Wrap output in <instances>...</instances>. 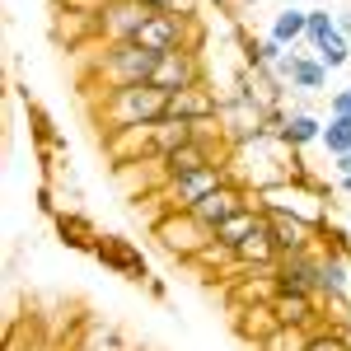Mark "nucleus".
<instances>
[{"label": "nucleus", "mask_w": 351, "mask_h": 351, "mask_svg": "<svg viewBox=\"0 0 351 351\" xmlns=\"http://www.w3.org/2000/svg\"><path fill=\"white\" fill-rule=\"evenodd\" d=\"M169 117V94L160 84H132V89H108L104 104L94 108L99 132H117V127H150Z\"/></svg>", "instance_id": "f257e3e1"}, {"label": "nucleus", "mask_w": 351, "mask_h": 351, "mask_svg": "<svg viewBox=\"0 0 351 351\" xmlns=\"http://www.w3.org/2000/svg\"><path fill=\"white\" fill-rule=\"evenodd\" d=\"M155 66H160V56L145 52L141 43H112V47H104V56L94 61V84H104V94H108V89L150 84L155 80Z\"/></svg>", "instance_id": "f03ea898"}, {"label": "nucleus", "mask_w": 351, "mask_h": 351, "mask_svg": "<svg viewBox=\"0 0 351 351\" xmlns=\"http://www.w3.org/2000/svg\"><path fill=\"white\" fill-rule=\"evenodd\" d=\"M253 202L263 206V211H281V216H295L304 225H324V202H332V188L324 183H295V178H286V183H271V188L253 192Z\"/></svg>", "instance_id": "7ed1b4c3"}, {"label": "nucleus", "mask_w": 351, "mask_h": 351, "mask_svg": "<svg viewBox=\"0 0 351 351\" xmlns=\"http://www.w3.org/2000/svg\"><path fill=\"white\" fill-rule=\"evenodd\" d=\"M150 230H155L160 248L169 253V258H178V263H197V253L216 239V234H211V225H202L192 211H164Z\"/></svg>", "instance_id": "20e7f679"}, {"label": "nucleus", "mask_w": 351, "mask_h": 351, "mask_svg": "<svg viewBox=\"0 0 351 351\" xmlns=\"http://www.w3.org/2000/svg\"><path fill=\"white\" fill-rule=\"evenodd\" d=\"M319 267H324V248L281 253L276 267H271V286L276 291H295V295H319Z\"/></svg>", "instance_id": "39448f33"}, {"label": "nucleus", "mask_w": 351, "mask_h": 351, "mask_svg": "<svg viewBox=\"0 0 351 351\" xmlns=\"http://www.w3.org/2000/svg\"><path fill=\"white\" fill-rule=\"evenodd\" d=\"M136 43L155 56H169L178 47H197V28H192V14H150L145 28L136 33Z\"/></svg>", "instance_id": "423d86ee"}, {"label": "nucleus", "mask_w": 351, "mask_h": 351, "mask_svg": "<svg viewBox=\"0 0 351 351\" xmlns=\"http://www.w3.org/2000/svg\"><path fill=\"white\" fill-rule=\"evenodd\" d=\"M150 14H160V10H150L145 0H108L104 10H99V38L104 43H136V33L145 28Z\"/></svg>", "instance_id": "0eeeda50"}, {"label": "nucleus", "mask_w": 351, "mask_h": 351, "mask_svg": "<svg viewBox=\"0 0 351 351\" xmlns=\"http://www.w3.org/2000/svg\"><path fill=\"white\" fill-rule=\"evenodd\" d=\"M230 183V173H225V164H216V169H202V173H183V178H169L164 183V206L169 211H192L197 202H206L216 188H225Z\"/></svg>", "instance_id": "6e6552de"}, {"label": "nucleus", "mask_w": 351, "mask_h": 351, "mask_svg": "<svg viewBox=\"0 0 351 351\" xmlns=\"http://www.w3.org/2000/svg\"><path fill=\"white\" fill-rule=\"evenodd\" d=\"M104 150H108L112 169L141 164V160H160V155H155V122H150V127H117V132H104Z\"/></svg>", "instance_id": "1a4fd4ad"}, {"label": "nucleus", "mask_w": 351, "mask_h": 351, "mask_svg": "<svg viewBox=\"0 0 351 351\" xmlns=\"http://www.w3.org/2000/svg\"><path fill=\"white\" fill-rule=\"evenodd\" d=\"M164 94H178V89H192V84H202V56L197 47H178V52L160 56V66H155V80Z\"/></svg>", "instance_id": "9d476101"}, {"label": "nucleus", "mask_w": 351, "mask_h": 351, "mask_svg": "<svg viewBox=\"0 0 351 351\" xmlns=\"http://www.w3.org/2000/svg\"><path fill=\"white\" fill-rule=\"evenodd\" d=\"M220 108H225V99L216 89H206V80L169 94V117H183V122H220Z\"/></svg>", "instance_id": "9b49d317"}, {"label": "nucleus", "mask_w": 351, "mask_h": 351, "mask_svg": "<svg viewBox=\"0 0 351 351\" xmlns=\"http://www.w3.org/2000/svg\"><path fill=\"white\" fill-rule=\"evenodd\" d=\"M94 258L112 267L117 276H127V281H150V267H145V258H141V248L132 239H117V234H104L99 248H94Z\"/></svg>", "instance_id": "f8f14e48"}, {"label": "nucleus", "mask_w": 351, "mask_h": 351, "mask_svg": "<svg viewBox=\"0 0 351 351\" xmlns=\"http://www.w3.org/2000/svg\"><path fill=\"white\" fill-rule=\"evenodd\" d=\"M243 206H258V202H253V192H248V188H239V183L230 178V183L216 188L206 202H197V206H192V216L202 220V225H211V234H216L220 220H230L234 211H243Z\"/></svg>", "instance_id": "ddd939ff"}, {"label": "nucleus", "mask_w": 351, "mask_h": 351, "mask_svg": "<svg viewBox=\"0 0 351 351\" xmlns=\"http://www.w3.org/2000/svg\"><path fill=\"white\" fill-rule=\"evenodd\" d=\"M267 216V234L276 243V253H300V248H314L319 243V230L304 225L295 216H281V211H263Z\"/></svg>", "instance_id": "4468645a"}, {"label": "nucleus", "mask_w": 351, "mask_h": 351, "mask_svg": "<svg viewBox=\"0 0 351 351\" xmlns=\"http://www.w3.org/2000/svg\"><path fill=\"white\" fill-rule=\"evenodd\" d=\"M271 314L276 324H295V328H319V295H295V291H276L271 295Z\"/></svg>", "instance_id": "2eb2a0df"}, {"label": "nucleus", "mask_w": 351, "mask_h": 351, "mask_svg": "<svg viewBox=\"0 0 351 351\" xmlns=\"http://www.w3.org/2000/svg\"><path fill=\"white\" fill-rule=\"evenodd\" d=\"M56 234H61V243L66 248H84V253H94L99 248V230H94V220L80 216V211H56Z\"/></svg>", "instance_id": "dca6fc26"}, {"label": "nucleus", "mask_w": 351, "mask_h": 351, "mask_svg": "<svg viewBox=\"0 0 351 351\" xmlns=\"http://www.w3.org/2000/svg\"><path fill=\"white\" fill-rule=\"evenodd\" d=\"M276 258H281V253H276V243H271L267 225H263V230H253V234L234 248V267H267L271 271V267H276Z\"/></svg>", "instance_id": "f3484780"}, {"label": "nucleus", "mask_w": 351, "mask_h": 351, "mask_svg": "<svg viewBox=\"0 0 351 351\" xmlns=\"http://www.w3.org/2000/svg\"><path fill=\"white\" fill-rule=\"evenodd\" d=\"M267 225V216H263V206H243V211H234L230 220H220L216 225V239L225 243V248H239L253 230H263Z\"/></svg>", "instance_id": "a211bd4d"}, {"label": "nucleus", "mask_w": 351, "mask_h": 351, "mask_svg": "<svg viewBox=\"0 0 351 351\" xmlns=\"http://www.w3.org/2000/svg\"><path fill=\"white\" fill-rule=\"evenodd\" d=\"M291 94H328V71L319 56H295L291 66Z\"/></svg>", "instance_id": "6ab92c4d"}, {"label": "nucleus", "mask_w": 351, "mask_h": 351, "mask_svg": "<svg viewBox=\"0 0 351 351\" xmlns=\"http://www.w3.org/2000/svg\"><path fill=\"white\" fill-rule=\"evenodd\" d=\"M314 141H324V122L314 117V112H295L286 117V132H281V145L286 150H304V145H314Z\"/></svg>", "instance_id": "aec40b11"}, {"label": "nucleus", "mask_w": 351, "mask_h": 351, "mask_svg": "<svg viewBox=\"0 0 351 351\" xmlns=\"http://www.w3.org/2000/svg\"><path fill=\"white\" fill-rule=\"evenodd\" d=\"M347 286H351V258L324 253V267H319V300L324 295H347Z\"/></svg>", "instance_id": "412c9836"}, {"label": "nucleus", "mask_w": 351, "mask_h": 351, "mask_svg": "<svg viewBox=\"0 0 351 351\" xmlns=\"http://www.w3.org/2000/svg\"><path fill=\"white\" fill-rule=\"evenodd\" d=\"M304 24H309V10L286 5V10L271 19V38H276L281 47H300V43H304Z\"/></svg>", "instance_id": "4be33fe9"}, {"label": "nucleus", "mask_w": 351, "mask_h": 351, "mask_svg": "<svg viewBox=\"0 0 351 351\" xmlns=\"http://www.w3.org/2000/svg\"><path fill=\"white\" fill-rule=\"evenodd\" d=\"M188 141H197V122H183V117L155 122V155H169V150H178Z\"/></svg>", "instance_id": "5701e85b"}, {"label": "nucleus", "mask_w": 351, "mask_h": 351, "mask_svg": "<svg viewBox=\"0 0 351 351\" xmlns=\"http://www.w3.org/2000/svg\"><path fill=\"white\" fill-rule=\"evenodd\" d=\"M239 332H243V337H253V342H263L267 332H276L271 300H263V304H243V309H239Z\"/></svg>", "instance_id": "b1692460"}, {"label": "nucleus", "mask_w": 351, "mask_h": 351, "mask_svg": "<svg viewBox=\"0 0 351 351\" xmlns=\"http://www.w3.org/2000/svg\"><path fill=\"white\" fill-rule=\"evenodd\" d=\"M309 351H351V328L342 319H328L309 332Z\"/></svg>", "instance_id": "393cba45"}, {"label": "nucleus", "mask_w": 351, "mask_h": 351, "mask_svg": "<svg viewBox=\"0 0 351 351\" xmlns=\"http://www.w3.org/2000/svg\"><path fill=\"white\" fill-rule=\"evenodd\" d=\"M309 332H314V328L276 324V332H267L258 347H263V351H309Z\"/></svg>", "instance_id": "a878e982"}, {"label": "nucleus", "mask_w": 351, "mask_h": 351, "mask_svg": "<svg viewBox=\"0 0 351 351\" xmlns=\"http://www.w3.org/2000/svg\"><path fill=\"white\" fill-rule=\"evenodd\" d=\"M328 38H337V14H328V10H309V24H304V47H309V52H319Z\"/></svg>", "instance_id": "bb28decb"}, {"label": "nucleus", "mask_w": 351, "mask_h": 351, "mask_svg": "<svg viewBox=\"0 0 351 351\" xmlns=\"http://www.w3.org/2000/svg\"><path fill=\"white\" fill-rule=\"evenodd\" d=\"M319 145H324L332 160H337V155H351V117H328Z\"/></svg>", "instance_id": "cd10ccee"}, {"label": "nucleus", "mask_w": 351, "mask_h": 351, "mask_svg": "<svg viewBox=\"0 0 351 351\" xmlns=\"http://www.w3.org/2000/svg\"><path fill=\"white\" fill-rule=\"evenodd\" d=\"M28 122H33V136H38V145H43V150H61V145H66L61 132L52 127V117L38 108V104H28Z\"/></svg>", "instance_id": "c85d7f7f"}, {"label": "nucleus", "mask_w": 351, "mask_h": 351, "mask_svg": "<svg viewBox=\"0 0 351 351\" xmlns=\"http://www.w3.org/2000/svg\"><path fill=\"white\" fill-rule=\"evenodd\" d=\"M314 56L324 61V71H342V66L351 61V38H342V33H337V38H328Z\"/></svg>", "instance_id": "c756f323"}, {"label": "nucleus", "mask_w": 351, "mask_h": 351, "mask_svg": "<svg viewBox=\"0 0 351 351\" xmlns=\"http://www.w3.org/2000/svg\"><path fill=\"white\" fill-rule=\"evenodd\" d=\"M145 5L160 14H192V0H145Z\"/></svg>", "instance_id": "7c9ffc66"}, {"label": "nucleus", "mask_w": 351, "mask_h": 351, "mask_svg": "<svg viewBox=\"0 0 351 351\" xmlns=\"http://www.w3.org/2000/svg\"><path fill=\"white\" fill-rule=\"evenodd\" d=\"M332 173H342V178H351V155H337V160H332Z\"/></svg>", "instance_id": "2f4dec72"}, {"label": "nucleus", "mask_w": 351, "mask_h": 351, "mask_svg": "<svg viewBox=\"0 0 351 351\" xmlns=\"http://www.w3.org/2000/svg\"><path fill=\"white\" fill-rule=\"evenodd\" d=\"M337 33H342V38H351V10H342V14H337Z\"/></svg>", "instance_id": "473e14b6"}, {"label": "nucleus", "mask_w": 351, "mask_h": 351, "mask_svg": "<svg viewBox=\"0 0 351 351\" xmlns=\"http://www.w3.org/2000/svg\"><path fill=\"white\" fill-rule=\"evenodd\" d=\"M332 188H337V192H351V178H342V173H337V183H332Z\"/></svg>", "instance_id": "72a5a7b5"}, {"label": "nucleus", "mask_w": 351, "mask_h": 351, "mask_svg": "<svg viewBox=\"0 0 351 351\" xmlns=\"http://www.w3.org/2000/svg\"><path fill=\"white\" fill-rule=\"evenodd\" d=\"M281 5H300V10H309V0H281Z\"/></svg>", "instance_id": "f704fd0d"}, {"label": "nucleus", "mask_w": 351, "mask_h": 351, "mask_svg": "<svg viewBox=\"0 0 351 351\" xmlns=\"http://www.w3.org/2000/svg\"><path fill=\"white\" fill-rule=\"evenodd\" d=\"M56 5H66V0H56Z\"/></svg>", "instance_id": "c9c22d12"}, {"label": "nucleus", "mask_w": 351, "mask_h": 351, "mask_svg": "<svg viewBox=\"0 0 351 351\" xmlns=\"http://www.w3.org/2000/svg\"><path fill=\"white\" fill-rule=\"evenodd\" d=\"M347 89H351V84H347Z\"/></svg>", "instance_id": "e433bc0d"}]
</instances>
